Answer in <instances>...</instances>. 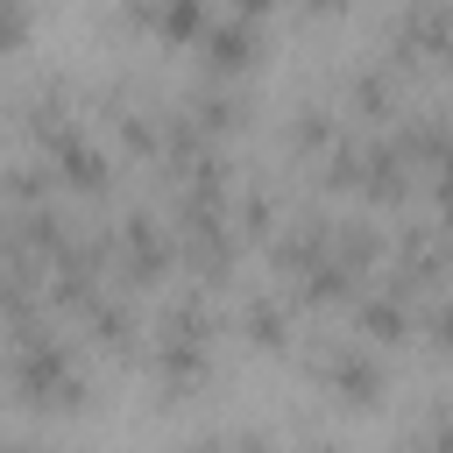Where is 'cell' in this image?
I'll return each mask as SVG.
<instances>
[{"label":"cell","mask_w":453,"mask_h":453,"mask_svg":"<svg viewBox=\"0 0 453 453\" xmlns=\"http://www.w3.org/2000/svg\"><path fill=\"white\" fill-rule=\"evenodd\" d=\"M7 113H14V134H21V149H50V142H57L64 127L92 120L71 78H35V85H28V92H21V99H14Z\"/></svg>","instance_id":"7c38bea8"},{"label":"cell","mask_w":453,"mask_h":453,"mask_svg":"<svg viewBox=\"0 0 453 453\" xmlns=\"http://www.w3.org/2000/svg\"><path fill=\"white\" fill-rule=\"evenodd\" d=\"M99 234H106L113 283H127V290H156V283L177 276V234H170L163 198H127V205H113V219H106Z\"/></svg>","instance_id":"277c9868"},{"label":"cell","mask_w":453,"mask_h":453,"mask_svg":"<svg viewBox=\"0 0 453 453\" xmlns=\"http://www.w3.org/2000/svg\"><path fill=\"white\" fill-rule=\"evenodd\" d=\"M177 453H226V432H198V439H184Z\"/></svg>","instance_id":"603a6c76"},{"label":"cell","mask_w":453,"mask_h":453,"mask_svg":"<svg viewBox=\"0 0 453 453\" xmlns=\"http://www.w3.org/2000/svg\"><path fill=\"white\" fill-rule=\"evenodd\" d=\"M42 163H50V177H57V198H78V205H92V198H113V184H120V149L92 127V120H78V127H64L50 149H35Z\"/></svg>","instance_id":"8992f818"},{"label":"cell","mask_w":453,"mask_h":453,"mask_svg":"<svg viewBox=\"0 0 453 453\" xmlns=\"http://www.w3.org/2000/svg\"><path fill=\"white\" fill-rule=\"evenodd\" d=\"M0 368H7V396H21L28 411H78L92 396L85 333H71L57 311L0 326Z\"/></svg>","instance_id":"6da1fadb"},{"label":"cell","mask_w":453,"mask_h":453,"mask_svg":"<svg viewBox=\"0 0 453 453\" xmlns=\"http://www.w3.org/2000/svg\"><path fill=\"white\" fill-rule=\"evenodd\" d=\"M418 340H425L439 361H453V283L418 297Z\"/></svg>","instance_id":"ac0fdd59"},{"label":"cell","mask_w":453,"mask_h":453,"mask_svg":"<svg viewBox=\"0 0 453 453\" xmlns=\"http://www.w3.org/2000/svg\"><path fill=\"white\" fill-rule=\"evenodd\" d=\"M333 99H340V113H347L354 127H389V120L411 106V78H396L382 57H361V64L340 78Z\"/></svg>","instance_id":"8fae6325"},{"label":"cell","mask_w":453,"mask_h":453,"mask_svg":"<svg viewBox=\"0 0 453 453\" xmlns=\"http://www.w3.org/2000/svg\"><path fill=\"white\" fill-rule=\"evenodd\" d=\"M396 78L418 71H446L453 64V0H396L382 21V50H375Z\"/></svg>","instance_id":"5b68a950"},{"label":"cell","mask_w":453,"mask_h":453,"mask_svg":"<svg viewBox=\"0 0 453 453\" xmlns=\"http://www.w3.org/2000/svg\"><path fill=\"white\" fill-rule=\"evenodd\" d=\"M78 326H85V347H99V354H113V361L142 354V333H149L142 290H127V283H106V290H99V297L78 311Z\"/></svg>","instance_id":"4fadbf2b"},{"label":"cell","mask_w":453,"mask_h":453,"mask_svg":"<svg viewBox=\"0 0 453 453\" xmlns=\"http://www.w3.org/2000/svg\"><path fill=\"white\" fill-rule=\"evenodd\" d=\"M340 127H347V113H340V99H326V92H304L290 113H283V156L290 163H319L333 142H340Z\"/></svg>","instance_id":"2e32d148"},{"label":"cell","mask_w":453,"mask_h":453,"mask_svg":"<svg viewBox=\"0 0 453 453\" xmlns=\"http://www.w3.org/2000/svg\"><path fill=\"white\" fill-rule=\"evenodd\" d=\"M35 42V0H0V57H21Z\"/></svg>","instance_id":"ffe728a7"},{"label":"cell","mask_w":453,"mask_h":453,"mask_svg":"<svg viewBox=\"0 0 453 453\" xmlns=\"http://www.w3.org/2000/svg\"><path fill=\"white\" fill-rule=\"evenodd\" d=\"M113 14H120L127 35H142L156 50H191L198 28H205V14H212V0H120Z\"/></svg>","instance_id":"5bb4252c"},{"label":"cell","mask_w":453,"mask_h":453,"mask_svg":"<svg viewBox=\"0 0 453 453\" xmlns=\"http://www.w3.org/2000/svg\"><path fill=\"white\" fill-rule=\"evenodd\" d=\"M0 403H7V368H0Z\"/></svg>","instance_id":"d4e9b609"},{"label":"cell","mask_w":453,"mask_h":453,"mask_svg":"<svg viewBox=\"0 0 453 453\" xmlns=\"http://www.w3.org/2000/svg\"><path fill=\"white\" fill-rule=\"evenodd\" d=\"M389 269L425 297V290H446L453 283V226H439L432 212H403L389 226Z\"/></svg>","instance_id":"9c48e42d"},{"label":"cell","mask_w":453,"mask_h":453,"mask_svg":"<svg viewBox=\"0 0 453 453\" xmlns=\"http://www.w3.org/2000/svg\"><path fill=\"white\" fill-rule=\"evenodd\" d=\"M347 326L361 333V340H375L382 354L389 347H403V340H418V290L382 262L354 297H347Z\"/></svg>","instance_id":"ba28073f"},{"label":"cell","mask_w":453,"mask_h":453,"mask_svg":"<svg viewBox=\"0 0 453 453\" xmlns=\"http://www.w3.org/2000/svg\"><path fill=\"white\" fill-rule=\"evenodd\" d=\"M177 106L205 127V134H219V142H234L248 120H255V92H248V78H191L184 92H177Z\"/></svg>","instance_id":"9a60e30c"},{"label":"cell","mask_w":453,"mask_h":453,"mask_svg":"<svg viewBox=\"0 0 453 453\" xmlns=\"http://www.w3.org/2000/svg\"><path fill=\"white\" fill-rule=\"evenodd\" d=\"M142 361L163 382V396H198L219 361V290H205L191 276L177 290H163V304L149 311V333H142Z\"/></svg>","instance_id":"7a4b0ae2"},{"label":"cell","mask_w":453,"mask_h":453,"mask_svg":"<svg viewBox=\"0 0 453 453\" xmlns=\"http://www.w3.org/2000/svg\"><path fill=\"white\" fill-rule=\"evenodd\" d=\"M304 375L319 382V396L333 411H375L389 396V354L375 340L347 333H304Z\"/></svg>","instance_id":"3957f363"},{"label":"cell","mask_w":453,"mask_h":453,"mask_svg":"<svg viewBox=\"0 0 453 453\" xmlns=\"http://www.w3.org/2000/svg\"><path fill=\"white\" fill-rule=\"evenodd\" d=\"M226 453H283V432H269V425H226Z\"/></svg>","instance_id":"44dd1931"},{"label":"cell","mask_w":453,"mask_h":453,"mask_svg":"<svg viewBox=\"0 0 453 453\" xmlns=\"http://www.w3.org/2000/svg\"><path fill=\"white\" fill-rule=\"evenodd\" d=\"M283 7H297V14H311V21H333L347 0H283Z\"/></svg>","instance_id":"7402d4cb"},{"label":"cell","mask_w":453,"mask_h":453,"mask_svg":"<svg viewBox=\"0 0 453 453\" xmlns=\"http://www.w3.org/2000/svg\"><path fill=\"white\" fill-rule=\"evenodd\" d=\"M0 453H50L42 439H0Z\"/></svg>","instance_id":"cb8c5ba5"},{"label":"cell","mask_w":453,"mask_h":453,"mask_svg":"<svg viewBox=\"0 0 453 453\" xmlns=\"http://www.w3.org/2000/svg\"><path fill=\"white\" fill-rule=\"evenodd\" d=\"M269 28H276V21H255V14H234V7L212 0L191 57H198L205 78H255V64L269 57Z\"/></svg>","instance_id":"52a82bcc"},{"label":"cell","mask_w":453,"mask_h":453,"mask_svg":"<svg viewBox=\"0 0 453 453\" xmlns=\"http://www.w3.org/2000/svg\"><path fill=\"white\" fill-rule=\"evenodd\" d=\"M396 453H453V396H425L396 432Z\"/></svg>","instance_id":"e0dca14e"},{"label":"cell","mask_w":453,"mask_h":453,"mask_svg":"<svg viewBox=\"0 0 453 453\" xmlns=\"http://www.w3.org/2000/svg\"><path fill=\"white\" fill-rule=\"evenodd\" d=\"M283 453H347V446H340V432L326 418H290L283 425Z\"/></svg>","instance_id":"d6986e66"},{"label":"cell","mask_w":453,"mask_h":453,"mask_svg":"<svg viewBox=\"0 0 453 453\" xmlns=\"http://www.w3.org/2000/svg\"><path fill=\"white\" fill-rule=\"evenodd\" d=\"M234 333L255 354H290L297 347V304H290V290L276 276L269 283H241L234 290Z\"/></svg>","instance_id":"30bf717a"}]
</instances>
